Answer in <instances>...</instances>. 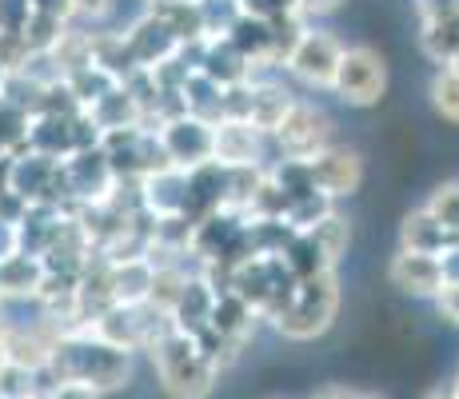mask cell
<instances>
[{"instance_id": "obj_4", "label": "cell", "mask_w": 459, "mask_h": 399, "mask_svg": "<svg viewBox=\"0 0 459 399\" xmlns=\"http://www.w3.org/2000/svg\"><path fill=\"white\" fill-rule=\"evenodd\" d=\"M296 283L284 256H248L232 272V291L260 316V324H276V316L292 304Z\"/></svg>"}, {"instance_id": "obj_1", "label": "cell", "mask_w": 459, "mask_h": 399, "mask_svg": "<svg viewBox=\"0 0 459 399\" xmlns=\"http://www.w3.org/2000/svg\"><path fill=\"white\" fill-rule=\"evenodd\" d=\"M44 379L48 384H84L96 395H112L132 384V351L112 348L88 327L60 332L56 343H52Z\"/></svg>"}, {"instance_id": "obj_22", "label": "cell", "mask_w": 459, "mask_h": 399, "mask_svg": "<svg viewBox=\"0 0 459 399\" xmlns=\"http://www.w3.org/2000/svg\"><path fill=\"white\" fill-rule=\"evenodd\" d=\"M420 48L431 65L444 68L459 56V13L439 16V21H420Z\"/></svg>"}, {"instance_id": "obj_38", "label": "cell", "mask_w": 459, "mask_h": 399, "mask_svg": "<svg viewBox=\"0 0 459 399\" xmlns=\"http://www.w3.org/2000/svg\"><path fill=\"white\" fill-rule=\"evenodd\" d=\"M431 304H436L439 319H447L452 327H459V283H444V288H439V296L431 299Z\"/></svg>"}, {"instance_id": "obj_41", "label": "cell", "mask_w": 459, "mask_h": 399, "mask_svg": "<svg viewBox=\"0 0 459 399\" xmlns=\"http://www.w3.org/2000/svg\"><path fill=\"white\" fill-rule=\"evenodd\" d=\"M340 4H343V0H296L299 16H307V21H316V16H332V13H340Z\"/></svg>"}, {"instance_id": "obj_21", "label": "cell", "mask_w": 459, "mask_h": 399, "mask_svg": "<svg viewBox=\"0 0 459 399\" xmlns=\"http://www.w3.org/2000/svg\"><path fill=\"white\" fill-rule=\"evenodd\" d=\"M224 40L240 52L248 65H272V24L260 21V16H248L244 13L232 29L224 32ZM276 68V65H272Z\"/></svg>"}, {"instance_id": "obj_50", "label": "cell", "mask_w": 459, "mask_h": 399, "mask_svg": "<svg viewBox=\"0 0 459 399\" xmlns=\"http://www.w3.org/2000/svg\"><path fill=\"white\" fill-rule=\"evenodd\" d=\"M0 304H4V291H0Z\"/></svg>"}, {"instance_id": "obj_9", "label": "cell", "mask_w": 459, "mask_h": 399, "mask_svg": "<svg viewBox=\"0 0 459 399\" xmlns=\"http://www.w3.org/2000/svg\"><path fill=\"white\" fill-rule=\"evenodd\" d=\"M212 124L216 120H204V117H192V112H176L160 124L156 140H160L164 156L172 168H200L212 160Z\"/></svg>"}, {"instance_id": "obj_5", "label": "cell", "mask_w": 459, "mask_h": 399, "mask_svg": "<svg viewBox=\"0 0 459 399\" xmlns=\"http://www.w3.org/2000/svg\"><path fill=\"white\" fill-rule=\"evenodd\" d=\"M332 136H335V124L328 112H324L320 104L296 96L288 117L280 120V128L268 136V144H272V156L276 160H312V156H320L324 148H332Z\"/></svg>"}, {"instance_id": "obj_40", "label": "cell", "mask_w": 459, "mask_h": 399, "mask_svg": "<svg viewBox=\"0 0 459 399\" xmlns=\"http://www.w3.org/2000/svg\"><path fill=\"white\" fill-rule=\"evenodd\" d=\"M16 252H21V232H16L13 220L0 216V264H4L8 256H16Z\"/></svg>"}, {"instance_id": "obj_29", "label": "cell", "mask_w": 459, "mask_h": 399, "mask_svg": "<svg viewBox=\"0 0 459 399\" xmlns=\"http://www.w3.org/2000/svg\"><path fill=\"white\" fill-rule=\"evenodd\" d=\"M307 236L320 244V252L328 256L332 264H340V256L348 252V239H351V228H348V220L340 216V212H328L324 220H316L312 228H304Z\"/></svg>"}, {"instance_id": "obj_17", "label": "cell", "mask_w": 459, "mask_h": 399, "mask_svg": "<svg viewBox=\"0 0 459 399\" xmlns=\"http://www.w3.org/2000/svg\"><path fill=\"white\" fill-rule=\"evenodd\" d=\"M44 288V260L29 252H16L0 264V291H4V304H37Z\"/></svg>"}, {"instance_id": "obj_30", "label": "cell", "mask_w": 459, "mask_h": 399, "mask_svg": "<svg viewBox=\"0 0 459 399\" xmlns=\"http://www.w3.org/2000/svg\"><path fill=\"white\" fill-rule=\"evenodd\" d=\"M44 387H48L44 371H29L21 363H4L0 368V399H40Z\"/></svg>"}, {"instance_id": "obj_35", "label": "cell", "mask_w": 459, "mask_h": 399, "mask_svg": "<svg viewBox=\"0 0 459 399\" xmlns=\"http://www.w3.org/2000/svg\"><path fill=\"white\" fill-rule=\"evenodd\" d=\"M117 13V0H73V13L68 21L84 24V29H104V21Z\"/></svg>"}, {"instance_id": "obj_26", "label": "cell", "mask_w": 459, "mask_h": 399, "mask_svg": "<svg viewBox=\"0 0 459 399\" xmlns=\"http://www.w3.org/2000/svg\"><path fill=\"white\" fill-rule=\"evenodd\" d=\"M120 80L108 73V68H100V65H84V68H76V73H68L65 76V88L73 92V100H76V108L88 112L100 96H108L112 88H117Z\"/></svg>"}, {"instance_id": "obj_15", "label": "cell", "mask_w": 459, "mask_h": 399, "mask_svg": "<svg viewBox=\"0 0 459 399\" xmlns=\"http://www.w3.org/2000/svg\"><path fill=\"white\" fill-rule=\"evenodd\" d=\"M224 192H228V168H220L216 160L188 168V204H184V216L196 224V220L220 212L224 208Z\"/></svg>"}, {"instance_id": "obj_46", "label": "cell", "mask_w": 459, "mask_h": 399, "mask_svg": "<svg viewBox=\"0 0 459 399\" xmlns=\"http://www.w3.org/2000/svg\"><path fill=\"white\" fill-rule=\"evenodd\" d=\"M160 4H184V0H144V8H160Z\"/></svg>"}, {"instance_id": "obj_32", "label": "cell", "mask_w": 459, "mask_h": 399, "mask_svg": "<svg viewBox=\"0 0 459 399\" xmlns=\"http://www.w3.org/2000/svg\"><path fill=\"white\" fill-rule=\"evenodd\" d=\"M196 8H200V21H204L208 40L224 37V32L244 16V0H196Z\"/></svg>"}, {"instance_id": "obj_10", "label": "cell", "mask_w": 459, "mask_h": 399, "mask_svg": "<svg viewBox=\"0 0 459 399\" xmlns=\"http://www.w3.org/2000/svg\"><path fill=\"white\" fill-rule=\"evenodd\" d=\"M272 144L248 120H216L212 124V160L220 168H264Z\"/></svg>"}, {"instance_id": "obj_2", "label": "cell", "mask_w": 459, "mask_h": 399, "mask_svg": "<svg viewBox=\"0 0 459 399\" xmlns=\"http://www.w3.org/2000/svg\"><path fill=\"white\" fill-rule=\"evenodd\" d=\"M148 360H152V371L168 399H208L220 384V368L180 327H168L156 335L148 343Z\"/></svg>"}, {"instance_id": "obj_13", "label": "cell", "mask_w": 459, "mask_h": 399, "mask_svg": "<svg viewBox=\"0 0 459 399\" xmlns=\"http://www.w3.org/2000/svg\"><path fill=\"white\" fill-rule=\"evenodd\" d=\"M387 280L411 299H436L439 288H444V268H439V256L400 247L392 256V264H387Z\"/></svg>"}, {"instance_id": "obj_47", "label": "cell", "mask_w": 459, "mask_h": 399, "mask_svg": "<svg viewBox=\"0 0 459 399\" xmlns=\"http://www.w3.org/2000/svg\"><path fill=\"white\" fill-rule=\"evenodd\" d=\"M356 399H387V395H379V392H356Z\"/></svg>"}, {"instance_id": "obj_24", "label": "cell", "mask_w": 459, "mask_h": 399, "mask_svg": "<svg viewBox=\"0 0 459 399\" xmlns=\"http://www.w3.org/2000/svg\"><path fill=\"white\" fill-rule=\"evenodd\" d=\"M244 232H248L252 256H284L288 244L296 239V228L284 216H260V220H244Z\"/></svg>"}, {"instance_id": "obj_33", "label": "cell", "mask_w": 459, "mask_h": 399, "mask_svg": "<svg viewBox=\"0 0 459 399\" xmlns=\"http://www.w3.org/2000/svg\"><path fill=\"white\" fill-rule=\"evenodd\" d=\"M431 108L447 124H459V76L447 73V68H439L431 76Z\"/></svg>"}, {"instance_id": "obj_44", "label": "cell", "mask_w": 459, "mask_h": 399, "mask_svg": "<svg viewBox=\"0 0 459 399\" xmlns=\"http://www.w3.org/2000/svg\"><path fill=\"white\" fill-rule=\"evenodd\" d=\"M307 399H356V392H351L348 384H324V387H316Z\"/></svg>"}, {"instance_id": "obj_45", "label": "cell", "mask_w": 459, "mask_h": 399, "mask_svg": "<svg viewBox=\"0 0 459 399\" xmlns=\"http://www.w3.org/2000/svg\"><path fill=\"white\" fill-rule=\"evenodd\" d=\"M423 399H459V392H455V384H447V387H428V392H423Z\"/></svg>"}, {"instance_id": "obj_25", "label": "cell", "mask_w": 459, "mask_h": 399, "mask_svg": "<svg viewBox=\"0 0 459 399\" xmlns=\"http://www.w3.org/2000/svg\"><path fill=\"white\" fill-rule=\"evenodd\" d=\"M88 120H92L100 132H108V128H132V124H140V108H136V100H132L128 88L117 84L108 96H100V100L88 108Z\"/></svg>"}, {"instance_id": "obj_8", "label": "cell", "mask_w": 459, "mask_h": 399, "mask_svg": "<svg viewBox=\"0 0 459 399\" xmlns=\"http://www.w3.org/2000/svg\"><path fill=\"white\" fill-rule=\"evenodd\" d=\"M4 188L29 204H56V208H65V200H60V160L40 156L32 148L8 156Z\"/></svg>"}, {"instance_id": "obj_14", "label": "cell", "mask_w": 459, "mask_h": 399, "mask_svg": "<svg viewBox=\"0 0 459 399\" xmlns=\"http://www.w3.org/2000/svg\"><path fill=\"white\" fill-rule=\"evenodd\" d=\"M140 204H144V212L156 216V220L184 216V204H188V172L168 164V168H160V172L140 176Z\"/></svg>"}, {"instance_id": "obj_12", "label": "cell", "mask_w": 459, "mask_h": 399, "mask_svg": "<svg viewBox=\"0 0 459 399\" xmlns=\"http://www.w3.org/2000/svg\"><path fill=\"white\" fill-rule=\"evenodd\" d=\"M120 32H125V44H128L132 65L144 68V73L160 68L164 60H172L176 52H180V40H176L172 32L164 29V21H156L148 8L128 24V29H120Z\"/></svg>"}, {"instance_id": "obj_11", "label": "cell", "mask_w": 459, "mask_h": 399, "mask_svg": "<svg viewBox=\"0 0 459 399\" xmlns=\"http://www.w3.org/2000/svg\"><path fill=\"white\" fill-rule=\"evenodd\" d=\"M307 168H312V180L316 188L324 192L328 200H348L359 192V184H364V160H359V152H351V148H324L320 156L307 160Z\"/></svg>"}, {"instance_id": "obj_36", "label": "cell", "mask_w": 459, "mask_h": 399, "mask_svg": "<svg viewBox=\"0 0 459 399\" xmlns=\"http://www.w3.org/2000/svg\"><path fill=\"white\" fill-rule=\"evenodd\" d=\"M32 16V0H0V32H24Z\"/></svg>"}, {"instance_id": "obj_37", "label": "cell", "mask_w": 459, "mask_h": 399, "mask_svg": "<svg viewBox=\"0 0 459 399\" xmlns=\"http://www.w3.org/2000/svg\"><path fill=\"white\" fill-rule=\"evenodd\" d=\"M244 13L260 16V21H276V16H292L299 8L296 0H244Z\"/></svg>"}, {"instance_id": "obj_19", "label": "cell", "mask_w": 459, "mask_h": 399, "mask_svg": "<svg viewBox=\"0 0 459 399\" xmlns=\"http://www.w3.org/2000/svg\"><path fill=\"white\" fill-rule=\"evenodd\" d=\"M212 304H216V291L200 280V272H192L180 299H176V308H172V327H180V332H188V335L204 332L212 319Z\"/></svg>"}, {"instance_id": "obj_27", "label": "cell", "mask_w": 459, "mask_h": 399, "mask_svg": "<svg viewBox=\"0 0 459 399\" xmlns=\"http://www.w3.org/2000/svg\"><path fill=\"white\" fill-rule=\"evenodd\" d=\"M156 21H164V29L172 32L180 44H200L208 40L204 21H200V8L196 0H184V4H160V8H148Z\"/></svg>"}, {"instance_id": "obj_7", "label": "cell", "mask_w": 459, "mask_h": 399, "mask_svg": "<svg viewBox=\"0 0 459 399\" xmlns=\"http://www.w3.org/2000/svg\"><path fill=\"white\" fill-rule=\"evenodd\" d=\"M340 56H343V40L328 29L307 24L304 37L296 40V48L288 52L280 73L288 80H296L299 88H307V92H328L335 80V68H340Z\"/></svg>"}, {"instance_id": "obj_48", "label": "cell", "mask_w": 459, "mask_h": 399, "mask_svg": "<svg viewBox=\"0 0 459 399\" xmlns=\"http://www.w3.org/2000/svg\"><path fill=\"white\" fill-rule=\"evenodd\" d=\"M444 68H447V73H455V76H459V56H455V60H447Z\"/></svg>"}, {"instance_id": "obj_52", "label": "cell", "mask_w": 459, "mask_h": 399, "mask_svg": "<svg viewBox=\"0 0 459 399\" xmlns=\"http://www.w3.org/2000/svg\"><path fill=\"white\" fill-rule=\"evenodd\" d=\"M455 384H459V379H455Z\"/></svg>"}, {"instance_id": "obj_16", "label": "cell", "mask_w": 459, "mask_h": 399, "mask_svg": "<svg viewBox=\"0 0 459 399\" xmlns=\"http://www.w3.org/2000/svg\"><path fill=\"white\" fill-rule=\"evenodd\" d=\"M208 327L224 343H232V348L244 351V348H248V340L255 335V327H260V316H255L252 308L236 296V291H224V296H216V304H212Z\"/></svg>"}, {"instance_id": "obj_34", "label": "cell", "mask_w": 459, "mask_h": 399, "mask_svg": "<svg viewBox=\"0 0 459 399\" xmlns=\"http://www.w3.org/2000/svg\"><path fill=\"white\" fill-rule=\"evenodd\" d=\"M65 29H68V21H60V16L32 13L29 24H24V44H29V52H48Z\"/></svg>"}, {"instance_id": "obj_20", "label": "cell", "mask_w": 459, "mask_h": 399, "mask_svg": "<svg viewBox=\"0 0 459 399\" xmlns=\"http://www.w3.org/2000/svg\"><path fill=\"white\" fill-rule=\"evenodd\" d=\"M452 244H459V236L444 232V228H439L423 208H416V212H408V216H403V224H400V247H408V252L439 256V252H447Z\"/></svg>"}, {"instance_id": "obj_23", "label": "cell", "mask_w": 459, "mask_h": 399, "mask_svg": "<svg viewBox=\"0 0 459 399\" xmlns=\"http://www.w3.org/2000/svg\"><path fill=\"white\" fill-rule=\"evenodd\" d=\"M220 104H224V88H220L212 76L200 73V68H192L188 80L180 84V108L192 112V117L220 120Z\"/></svg>"}, {"instance_id": "obj_6", "label": "cell", "mask_w": 459, "mask_h": 399, "mask_svg": "<svg viewBox=\"0 0 459 399\" xmlns=\"http://www.w3.org/2000/svg\"><path fill=\"white\" fill-rule=\"evenodd\" d=\"M332 96H340L348 108H376L387 92V65L376 48L368 44H343L340 68L328 88Z\"/></svg>"}, {"instance_id": "obj_43", "label": "cell", "mask_w": 459, "mask_h": 399, "mask_svg": "<svg viewBox=\"0 0 459 399\" xmlns=\"http://www.w3.org/2000/svg\"><path fill=\"white\" fill-rule=\"evenodd\" d=\"M32 13H48V16H60V21H68V13H73V0H32Z\"/></svg>"}, {"instance_id": "obj_18", "label": "cell", "mask_w": 459, "mask_h": 399, "mask_svg": "<svg viewBox=\"0 0 459 399\" xmlns=\"http://www.w3.org/2000/svg\"><path fill=\"white\" fill-rule=\"evenodd\" d=\"M108 276H112V299L117 304H148L156 264L148 256H125V260H108Z\"/></svg>"}, {"instance_id": "obj_28", "label": "cell", "mask_w": 459, "mask_h": 399, "mask_svg": "<svg viewBox=\"0 0 459 399\" xmlns=\"http://www.w3.org/2000/svg\"><path fill=\"white\" fill-rule=\"evenodd\" d=\"M284 264H288V272H292L296 280H312V276H320V272L335 268L328 256L320 252V244H316L307 232H296V239L288 244V252H284Z\"/></svg>"}, {"instance_id": "obj_51", "label": "cell", "mask_w": 459, "mask_h": 399, "mask_svg": "<svg viewBox=\"0 0 459 399\" xmlns=\"http://www.w3.org/2000/svg\"><path fill=\"white\" fill-rule=\"evenodd\" d=\"M0 188H4V184H0Z\"/></svg>"}, {"instance_id": "obj_42", "label": "cell", "mask_w": 459, "mask_h": 399, "mask_svg": "<svg viewBox=\"0 0 459 399\" xmlns=\"http://www.w3.org/2000/svg\"><path fill=\"white\" fill-rule=\"evenodd\" d=\"M439 268H444V283H459V244L439 252Z\"/></svg>"}, {"instance_id": "obj_39", "label": "cell", "mask_w": 459, "mask_h": 399, "mask_svg": "<svg viewBox=\"0 0 459 399\" xmlns=\"http://www.w3.org/2000/svg\"><path fill=\"white\" fill-rule=\"evenodd\" d=\"M420 21H439V16L459 13V0H411Z\"/></svg>"}, {"instance_id": "obj_49", "label": "cell", "mask_w": 459, "mask_h": 399, "mask_svg": "<svg viewBox=\"0 0 459 399\" xmlns=\"http://www.w3.org/2000/svg\"><path fill=\"white\" fill-rule=\"evenodd\" d=\"M268 399H284V395H268Z\"/></svg>"}, {"instance_id": "obj_3", "label": "cell", "mask_w": 459, "mask_h": 399, "mask_svg": "<svg viewBox=\"0 0 459 399\" xmlns=\"http://www.w3.org/2000/svg\"><path fill=\"white\" fill-rule=\"evenodd\" d=\"M335 316H340V276H335V268H332L312 280H299L292 304L276 316L272 327L292 343H312V340H320L324 332H332Z\"/></svg>"}, {"instance_id": "obj_31", "label": "cell", "mask_w": 459, "mask_h": 399, "mask_svg": "<svg viewBox=\"0 0 459 399\" xmlns=\"http://www.w3.org/2000/svg\"><path fill=\"white\" fill-rule=\"evenodd\" d=\"M423 212H428L431 220H436L444 232L459 236V180H444L436 192L428 196V204H423Z\"/></svg>"}]
</instances>
